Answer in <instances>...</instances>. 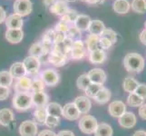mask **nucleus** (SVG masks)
Instances as JSON below:
<instances>
[{
    "instance_id": "f257e3e1",
    "label": "nucleus",
    "mask_w": 146,
    "mask_h": 136,
    "mask_svg": "<svg viewBox=\"0 0 146 136\" xmlns=\"http://www.w3.org/2000/svg\"><path fill=\"white\" fill-rule=\"evenodd\" d=\"M123 66L129 73L140 74L145 66L144 58L138 53H129L124 56Z\"/></svg>"
},
{
    "instance_id": "f03ea898",
    "label": "nucleus",
    "mask_w": 146,
    "mask_h": 136,
    "mask_svg": "<svg viewBox=\"0 0 146 136\" xmlns=\"http://www.w3.org/2000/svg\"><path fill=\"white\" fill-rule=\"evenodd\" d=\"M12 103L18 112H25L32 107V96L28 93H17L14 95Z\"/></svg>"
},
{
    "instance_id": "7ed1b4c3",
    "label": "nucleus",
    "mask_w": 146,
    "mask_h": 136,
    "mask_svg": "<svg viewBox=\"0 0 146 136\" xmlns=\"http://www.w3.org/2000/svg\"><path fill=\"white\" fill-rule=\"evenodd\" d=\"M97 120L92 115L86 114L83 116L79 121L78 126L81 130V132L85 134H92L94 133L95 130L97 128Z\"/></svg>"
},
{
    "instance_id": "20e7f679",
    "label": "nucleus",
    "mask_w": 146,
    "mask_h": 136,
    "mask_svg": "<svg viewBox=\"0 0 146 136\" xmlns=\"http://www.w3.org/2000/svg\"><path fill=\"white\" fill-rule=\"evenodd\" d=\"M33 5L30 0H16L14 3L15 14L20 17H26L32 12Z\"/></svg>"
},
{
    "instance_id": "39448f33",
    "label": "nucleus",
    "mask_w": 146,
    "mask_h": 136,
    "mask_svg": "<svg viewBox=\"0 0 146 136\" xmlns=\"http://www.w3.org/2000/svg\"><path fill=\"white\" fill-rule=\"evenodd\" d=\"M37 130V124L34 121L27 120L20 124L19 133L21 136H36Z\"/></svg>"
},
{
    "instance_id": "423d86ee",
    "label": "nucleus",
    "mask_w": 146,
    "mask_h": 136,
    "mask_svg": "<svg viewBox=\"0 0 146 136\" xmlns=\"http://www.w3.org/2000/svg\"><path fill=\"white\" fill-rule=\"evenodd\" d=\"M41 79L46 85L48 86H54L59 83L60 75L59 74L53 69H46L42 73Z\"/></svg>"
},
{
    "instance_id": "0eeeda50",
    "label": "nucleus",
    "mask_w": 146,
    "mask_h": 136,
    "mask_svg": "<svg viewBox=\"0 0 146 136\" xmlns=\"http://www.w3.org/2000/svg\"><path fill=\"white\" fill-rule=\"evenodd\" d=\"M119 124L124 129H131L135 126L137 118L133 112H125L122 116L118 118Z\"/></svg>"
},
{
    "instance_id": "6e6552de",
    "label": "nucleus",
    "mask_w": 146,
    "mask_h": 136,
    "mask_svg": "<svg viewBox=\"0 0 146 136\" xmlns=\"http://www.w3.org/2000/svg\"><path fill=\"white\" fill-rule=\"evenodd\" d=\"M126 112V105L122 101H113L108 107V113L111 116L119 118Z\"/></svg>"
},
{
    "instance_id": "1a4fd4ad",
    "label": "nucleus",
    "mask_w": 146,
    "mask_h": 136,
    "mask_svg": "<svg viewBox=\"0 0 146 136\" xmlns=\"http://www.w3.org/2000/svg\"><path fill=\"white\" fill-rule=\"evenodd\" d=\"M87 75L92 84L104 85V84L106 81V74L101 68H94L92 70H90Z\"/></svg>"
},
{
    "instance_id": "9d476101",
    "label": "nucleus",
    "mask_w": 146,
    "mask_h": 136,
    "mask_svg": "<svg viewBox=\"0 0 146 136\" xmlns=\"http://www.w3.org/2000/svg\"><path fill=\"white\" fill-rule=\"evenodd\" d=\"M23 64L27 71V74H36L39 71V68H40L39 58L34 57V56H27V58H25Z\"/></svg>"
},
{
    "instance_id": "9b49d317",
    "label": "nucleus",
    "mask_w": 146,
    "mask_h": 136,
    "mask_svg": "<svg viewBox=\"0 0 146 136\" xmlns=\"http://www.w3.org/2000/svg\"><path fill=\"white\" fill-rule=\"evenodd\" d=\"M80 112L78 111V109L76 108V106L74 105V103H66L63 107V116L67 119L69 121H74L77 120L80 117Z\"/></svg>"
},
{
    "instance_id": "f8f14e48",
    "label": "nucleus",
    "mask_w": 146,
    "mask_h": 136,
    "mask_svg": "<svg viewBox=\"0 0 146 136\" xmlns=\"http://www.w3.org/2000/svg\"><path fill=\"white\" fill-rule=\"evenodd\" d=\"M74 103L75 106H76V108L78 109L80 113H83V114L89 113V111L91 110V107H92V103L87 96L76 97L74 100Z\"/></svg>"
},
{
    "instance_id": "ddd939ff",
    "label": "nucleus",
    "mask_w": 146,
    "mask_h": 136,
    "mask_svg": "<svg viewBox=\"0 0 146 136\" xmlns=\"http://www.w3.org/2000/svg\"><path fill=\"white\" fill-rule=\"evenodd\" d=\"M68 10V5L64 0H56L50 6V12L59 17H63L66 15Z\"/></svg>"
},
{
    "instance_id": "4468645a",
    "label": "nucleus",
    "mask_w": 146,
    "mask_h": 136,
    "mask_svg": "<svg viewBox=\"0 0 146 136\" xmlns=\"http://www.w3.org/2000/svg\"><path fill=\"white\" fill-rule=\"evenodd\" d=\"M31 84L32 80L27 76H23L18 78L17 81L15 84V91L16 93H28L31 90Z\"/></svg>"
},
{
    "instance_id": "2eb2a0df",
    "label": "nucleus",
    "mask_w": 146,
    "mask_h": 136,
    "mask_svg": "<svg viewBox=\"0 0 146 136\" xmlns=\"http://www.w3.org/2000/svg\"><path fill=\"white\" fill-rule=\"evenodd\" d=\"M32 96V103L36 108L39 107H46L48 103V95L44 92V91H40V92H34Z\"/></svg>"
},
{
    "instance_id": "dca6fc26",
    "label": "nucleus",
    "mask_w": 146,
    "mask_h": 136,
    "mask_svg": "<svg viewBox=\"0 0 146 136\" xmlns=\"http://www.w3.org/2000/svg\"><path fill=\"white\" fill-rule=\"evenodd\" d=\"M24 32L22 29H7L6 32V39L11 44H18L22 41Z\"/></svg>"
},
{
    "instance_id": "f3484780",
    "label": "nucleus",
    "mask_w": 146,
    "mask_h": 136,
    "mask_svg": "<svg viewBox=\"0 0 146 136\" xmlns=\"http://www.w3.org/2000/svg\"><path fill=\"white\" fill-rule=\"evenodd\" d=\"M6 26L8 29H22L23 27V19L22 17L17 14L10 15L7 18H6Z\"/></svg>"
},
{
    "instance_id": "a211bd4d",
    "label": "nucleus",
    "mask_w": 146,
    "mask_h": 136,
    "mask_svg": "<svg viewBox=\"0 0 146 136\" xmlns=\"http://www.w3.org/2000/svg\"><path fill=\"white\" fill-rule=\"evenodd\" d=\"M92 19L86 15H78L74 22V26L81 31H87Z\"/></svg>"
},
{
    "instance_id": "6ab92c4d",
    "label": "nucleus",
    "mask_w": 146,
    "mask_h": 136,
    "mask_svg": "<svg viewBox=\"0 0 146 136\" xmlns=\"http://www.w3.org/2000/svg\"><path fill=\"white\" fill-rule=\"evenodd\" d=\"M48 61L56 67H62L67 62V56L63 54L51 52L48 55Z\"/></svg>"
},
{
    "instance_id": "aec40b11",
    "label": "nucleus",
    "mask_w": 146,
    "mask_h": 136,
    "mask_svg": "<svg viewBox=\"0 0 146 136\" xmlns=\"http://www.w3.org/2000/svg\"><path fill=\"white\" fill-rule=\"evenodd\" d=\"M9 73L12 75L13 78H16V79L26 76V74H27L26 69H25L23 63H21V62H17V63L13 64L11 65V67H10Z\"/></svg>"
},
{
    "instance_id": "412c9836",
    "label": "nucleus",
    "mask_w": 146,
    "mask_h": 136,
    "mask_svg": "<svg viewBox=\"0 0 146 136\" xmlns=\"http://www.w3.org/2000/svg\"><path fill=\"white\" fill-rule=\"evenodd\" d=\"M113 8L115 13L119 15H125L129 12L131 5L128 0H115L113 4Z\"/></svg>"
},
{
    "instance_id": "4be33fe9",
    "label": "nucleus",
    "mask_w": 146,
    "mask_h": 136,
    "mask_svg": "<svg viewBox=\"0 0 146 136\" xmlns=\"http://www.w3.org/2000/svg\"><path fill=\"white\" fill-rule=\"evenodd\" d=\"M106 60V54L104 50H94L89 52V61L93 64H101Z\"/></svg>"
},
{
    "instance_id": "5701e85b",
    "label": "nucleus",
    "mask_w": 146,
    "mask_h": 136,
    "mask_svg": "<svg viewBox=\"0 0 146 136\" xmlns=\"http://www.w3.org/2000/svg\"><path fill=\"white\" fill-rule=\"evenodd\" d=\"M14 121V113L8 108L0 110V124L3 126H8Z\"/></svg>"
},
{
    "instance_id": "b1692460",
    "label": "nucleus",
    "mask_w": 146,
    "mask_h": 136,
    "mask_svg": "<svg viewBox=\"0 0 146 136\" xmlns=\"http://www.w3.org/2000/svg\"><path fill=\"white\" fill-rule=\"evenodd\" d=\"M105 29L104 24L101 21V20L95 19L92 20L90 23V26L88 27V32L90 34H94V36H99L104 32V30Z\"/></svg>"
},
{
    "instance_id": "393cba45",
    "label": "nucleus",
    "mask_w": 146,
    "mask_h": 136,
    "mask_svg": "<svg viewBox=\"0 0 146 136\" xmlns=\"http://www.w3.org/2000/svg\"><path fill=\"white\" fill-rule=\"evenodd\" d=\"M111 96H112V94H111L110 90L105 87H103L93 99L99 104H104L109 102Z\"/></svg>"
},
{
    "instance_id": "a878e982",
    "label": "nucleus",
    "mask_w": 146,
    "mask_h": 136,
    "mask_svg": "<svg viewBox=\"0 0 146 136\" xmlns=\"http://www.w3.org/2000/svg\"><path fill=\"white\" fill-rule=\"evenodd\" d=\"M99 36H94V34H89L85 40V44H86L87 50L89 52L94 51V50H102L99 44Z\"/></svg>"
},
{
    "instance_id": "bb28decb",
    "label": "nucleus",
    "mask_w": 146,
    "mask_h": 136,
    "mask_svg": "<svg viewBox=\"0 0 146 136\" xmlns=\"http://www.w3.org/2000/svg\"><path fill=\"white\" fill-rule=\"evenodd\" d=\"M139 82L137 80H135L133 77H131L128 76L123 80V88L126 93H134L136 88L138 87L139 85Z\"/></svg>"
},
{
    "instance_id": "cd10ccee",
    "label": "nucleus",
    "mask_w": 146,
    "mask_h": 136,
    "mask_svg": "<svg viewBox=\"0 0 146 136\" xmlns=\"http://www.w3.org/2000/svg\"><path fill=\"white\" fill-rule=\"evenodd\" d=\"M46 111L47 115H52V116L60 117L63 114V107L57 103H48L46 106Z\"/></svg>"
},
{
    "instance_id": "c85d7f7f",
    "label": "nucleus",
    "mask_w": 146,
    "mask_h": 136,
    "mask_svg": "<svg viewBox=\"0 0 146 136\" xmlns=\"http://www.w3.org/2000/svg\"><path fill=\"white\" fill-rule=\"evenodd\" d=\"M95 136H113L112 126L108 123H102L97 125V128L94 132Z\"/></svg>"
},
{
    "instance_id": "c756f323",
    "label": "nucleus",
    "mask_w": 146,
    "mask_h": 136,
    "mask_svg": "<svg viewBox=\"0 0 146 136\" xmlns=\"http://www.w3.org/2000/svg\"><path fill=\"white\" fill-rule=\"evenodd\" d=\"M47 116L46 111V107H39L36 108V111L34 112V122L36 124H40V125H44V123H46V119Z\"/></svg>"
},
{
    "instance_id": "7c9ffc66",
    "label": "nucleus",
    "mask_w": 146,
    "mask_h": 136,
    "mask_svg": "<svg viewBox=\"0 0 146 136\" xmlns=\"http://www.w3.org/2000/svg\"><path fill=\"white\" fill-rule=\"evenodd\" d=\"M29 54L30 56L39 58L43 56V55H46V53L44 51L41 42H38V43H35L31 45V47L29 49Z\"/></svg>"
},
{
    "instance_id": "2f4dec72",
    "label": "nucleus",
    "mask_w": 146,
    "mask_h": 136,
    "mask_svg": "<svg viewBox=\"0 0 146 136\" xmlns=\"http://www.w3.org/2000/svg\"><path fill=\"white\" fill-rule=\"evenodd\" d=\"M127 103L131 107H140L144 103V100L135 93H131L127 97Z\"/></svg>"
},
{
    "instance_id": "473e14b6",
    "label": "nucleus",
    "mask_w": 146,
    "mask_h": 136,
    "mask_svg": "<svg viewBox=\"0 0 146 136\" xmlns=\"http://www.w3.org/2000/svg\"><path fill=\"white\" fill-rule=\"evenodd\" d=\"M131 7L138 14L146 13V0H133Z\"/></svg>"
},
{
    "instance_id": "72a5a7b5",
    "label": "nucleus",
    "mask_w": 146,
    "mask_h": 136,
    "mask_svg": "<svg viewBox=\"0 0 146 136\" xmlns=\"http://www.w3.org/2000/svg\"><path fill=\"white\" fill-rule=\"evenodd\" d=\"M65 36L67 38L71 39L72 41H76V40H81L82 37V31L79 30L77 27H75L74 26L70 27L69 29L67 30V32L65 33Z\"/></svg>"
},
{
    "instance_id": "f704fd0d",
    "label": "nucleus",
    "mask_w": 146,
    "mask_h": 136,
    "mask_svg": "<svg viewBox=\"0 0 146 136\" xmlns=\"http://www.w3.org/2000/svg\"><path fill=\"white\" fill-rule=\"evenodd\" d=\"M13 77L7 71L0 72V86L9 87L13 84Z\"/></svg>"
},
{
    "instance_id": "c9c22d12",
    "label": "nucleus",
    "mask_w": 146,
    "mask_h": 136,
    "mask_svg": "<svg viewBox=\"0 0 146 136\" xmlns=\"http://www.w3.org/2000/svg\"><path fill=\"white\" fill-rule=\"evenodd\" d=\"M104 87V85L102 84H91L89 86L86 88V90L84 91L85 95L88 98H94L95 95L97 94L99 91Z\"/></svg>"
},
{
    "instance_id": "e433bc0d",
    "label": "nucleus",
    "mask_w": 146,
    "mask_h": 136,
    "mask_svg": "<svg viewBox=\"0 0 146 136\" xmlns=\"http://www.w3.org/2000/svg\"><path fill=\"white\" fill-rule=\"evenodd\" d=\"M91 81H90V79L88 77L87 74H84L82 75H80L78 77L77 81H76V84H77V87L82 90V91H85L86 88L89 86L90 84H91Z\"/></svg>"
},
{
    "instance_id": "4c0bfd02",
    "label": "nucleus",
    "mask_w": 146,
    "mask_h": 136,
    "mask_svg": "<svg viewBox=\"0 0 146 136\" xmlns=\"http://www.w3.org/2000/svg\"><path fill=\"white\" fill-rule=\"evenodd\" d=\"M100 36H102V37H104V38H106L108 39L109 41L112 43L113 44H115L117 42V34L115 33L113 30L112 29H109V28H105L104 30V32L100 34Z\"/></svg>"
},
{
    "instance_id": "58836bf2",
    "label": "nucleus",
    "mask_w": 146,
    "mask_h": 136,
    "mask_svg": "<svg viewBox=\"0 0 146 136\" xmlns=\"http://www.w3.org/2000/svg\"><path fill=\"white\" fill-rule=\"evenodd\" d=\"M85 55V48H72L69 57L74 60L83 59Z\"/></svg>"
},
{
    "instance_id": "ea45409f",
    "label": "nucleus",
    "mask_w": 146,
    "mask_h": 136,
    "mask_svg": "<svg viewBox=\"0 0 146 136\" xmlns=\"http://www.w3.org/2000/svg\"><path fill=\"white\" fill-rule=\"evenodd\" d=\"M59 124H60V117L52 116V115H47L46 116L44 125H46L48 128H51V129L56 128Z\"/></svg>"
},
{
    "instance_id": "a19ab883",
    "label": "nucleus",
    "mask_w": 146,
    "mask_h": 136,
    "mask_svg": "<svg viewBox=\"0 0 146 136\" xmlns=\"http://www.w3.org/2000/svg\"><path fill=\"white\" fill-rule=\"evenodd\" d=\"M46 84L43 82V80L40 79H35L32 81L31 84V90L33 92H40V91H44Z\"/></svg>"
},
{
    "instance_id": "79ce46f5",
    "label": "nucleus",
    "mask_w": 146,
    "mask_h": 136,
    "mask_svg": "<svg viewBox=\"0 0 146 136\" xmlns=\"http://www.w3.org/2000/svg\"><path fill=\"white\" fill-rule=\"evenodd\" d=\"M70 27H72V26H70V25H68V24L64 23V22H63V21L60 20V21L56 25H55L54 30H55V31H60V32H63V33H66Z\"/></svg>"
},
{
    "instance_id": "37998d69",
    "label": "nucleus",
    "mask_w": 146,
    "mask_h": 136,
    "mask_svg": "<svg viewBox=\"0 0 146 136\" xmlns=\"http://www.w3.org/2000/svg\"><path fill=\"white\" fill-rule=\"evenodd\" d=\"M42 40L54 44V30L49 29V30H47V31L44 32V34H43Z\"/></svg>"
},
{
    "instance_id": "c03bdc74",
    "label": "nucleus",
    "mask_w": 146,
    "mask_h": 136,
    "mask_svg": "<svg viewBox=\"0 0 146 136\" xmlns=\"http://www.w3.org/2000/svg\"><path fill=\"white\" fill-rule=\"evenodd\" d=\"M134 93L142 97L143 100H145L146 99V84H139L138 87L136 88Z\"/></svg>"
},
{
    "instance_id": "a18cd8bd",
    "label": "nucleus",
    "mask_w": 146,
    "mask_h": 136,
    "mask_svg": "<svg viewBox=\"0 0 146 136\" xmlns=\"http://www.w3.org/2000/svg\"><path fill=\"white\" fill-rule=\"evenodd\" d=\"M99 44H100V47L102 50H107L113 45V44L111 43L108 39L102 37V36H100V38H99Z\"/></svg>"
},
{
    "instance_id": "49530a36",
    "label": "nucleus",
    "mask_w": 146,
    "mask_h": 136,
    "mask_svg": "<svg viewBox=\"0 0 146 136\" xmlns=\"http://www.w3.org/2000/svg\"><path fill=\"white\" fill-rule=\"evenodd\" d=\"M66 36H65V33L60 32V31H55L54 30V44H61L64 42V40L65 39Z\"/></svg>"
},
{
    "instance_id": "de8ad7c7",
    "label": "nucleus",
    "mask_w": 146,
    "mask_h": 136,
    "mask_svg": "<svg viewBox=\"0 0 146 136\" xmlns=\"http://www.w3.org/2000/svg\"><path fill=\"white\" fill-rule=\"evenodd\" d=\"M10 94V89L7 86H0V101H4L8 98Z\"/></svg>"
},
{
    "instance_id": "09e8293b",
    "label": "nucleus",
    "mask_w": 146,
    "mask_h": 136,
    "mask_svg": "<svg viewBox=\"0 0 146 136\" xmlns=\"http://www.w3.org/2000/svg\"><path fill=\"white\" fill-rule=\"evenodd\" d=\"M78 15H79V14L77 13V11H75V10H73V9H70V8H69V10H68V12L66 13V16L69 17L70 21H71L73 24H74V20H75V18L77 17Z\"/></svg>"
},
{
    "instance_id": "8fccbe9b",
    "label": "nucleus",
    "mask_w": 146,
    "mask_h": 136,
    "mask_svg": "<svg viewBox=\"0 0 146 136\" xmlns=\"http://www.w3.org/2000/svg\"><path fill=\"white\" fill-rule=\"evenodd\" d=\"M138 113H139V116L143 120H146V103L142 104L139 107Z\"/></svg>"
},
{
    "instance_id": "3c124183",
    "label": "nucleus",
    "mask_w": 146,
    "mask_h": 136,
    "mask_svg": "<svg viewBox=\"0 0 146 136\" xmlns=\"http://www.w3.org/2000/svg\"><path fill=\"white\" fill-rule=\"evenodd\" d=\"M37 136H56V133L50 130H44L41 133H39Z\"/></svg>"
},
{
    "instance_id": "603ef678",
    "label": "nucleus",
    "mask_w": 146,
    "mask_h": 136,
    "mask_svg": "<svg viewBox=\"0 0 146 136\" xmlns=\"http://www.w3.org/2000/svg\"><path fill=\"white\" fill-rule=\"evenodd\" d=\"M6 18H7L6 11H5L3 7H0V24H2L3 22L6 21Z\"/></svg>"
},
{
    "instance_id": "864d4df0",
    "label": "nucleus",
    "mask_w": 146,
    "mask_h": 136,
    "mask_svg": "<svg viewBox=\"0 0 146 136\" xmlns=\"http://www.w3.org/2000/svg\"><path fill=\"white\" fill-rule=\"evenodd\" d=\"M56 136H75L74 133L71 131H60Z\"/></svg>"
},
{
    "instance_id": "5fc2aeb1",
    "label": "nucleus",
    "mask_w": 146,
    "mask_h": 136,
    "mask_svg": "<svg viewBox=\"0 0 146 136\" xmlns=\"http://www.w3.org/2000/svg\"><path fill=\"white\" fill-rule=\"evenodd\" d=\"M139 38H140V41L146 45V29H143V31L141 32Z\"/></svg>"
},
{
    "instance_id": "6e6d98bb",
    "label": "nucleus",
    "mask_w": 146,
    "mask_h": 136,
    "mask_svg": "<svg viewBox=\"0 0 146 136\" xmlns=\"http://www.w3.org/2000/svg\"><path fill=\"white\" fill-rule=\"evenodd\" d=\"M133 136H146V132L145 131H142V130L136 131V132L133 134Z\"/></svg>"
},
{
    "instance_id": "4d7b16f0",
    "label": "nucleus",
    "mask_w": 146,
    "mask_h": 136,
    "mask_svg": "<svg viewBox=\"0 0 146 136\" xmlns=\"http://www.w3.org/2000/svg\"><path fill=\"white\" fill-rule=\"evenodd\" d=\"M54 2V0H44V4L46 5V7H50Z\"/></svg>"
},
{
    "instance_id": "13d9d810",
    "label": "nucleus",
    "mask_w": 146,
    "mask_h": 136,
    "mask_svg": "<svg viewBox=\"0 0 146 136\" xmlns=\"http://www.w3.org/2000/svg\"><path fill=\"white\" fill-rule=\"evenodd\" d=\"M64 1H65V2H75L76 1V0H64Z\"/></svg>"
},
{
    "instance_id": "bf43d9fd",
    "label": "nucleus",
    "mask_w": 146,
    "mask_h": 136,
    "mask_svg": "<svg viewBox=\"0 0 146 136\" xmlns=\"http://www.w3.org/2000/svg\"><path fill=\"white\" fill-rule=\"evenodd\" d=\"M80 1H83V2H86V3H87L88 0H80Z\"/></svg>"
},
{
    "instance_id": "052dcab7",
    "label": "nucleus",
    "mask_w": 146,
    "mask_h": 136,
    "mask_svg": "<svg viewBox=\"0 0 146 136\" xmlns=\"http://www.w3.org/2000/svg\"><path fill=\"white\" fill-rule=\"evenodd\" d=\"M144 27H145V29H146V21H145V23H144Z\"/></svg>"
}]
</instances>
